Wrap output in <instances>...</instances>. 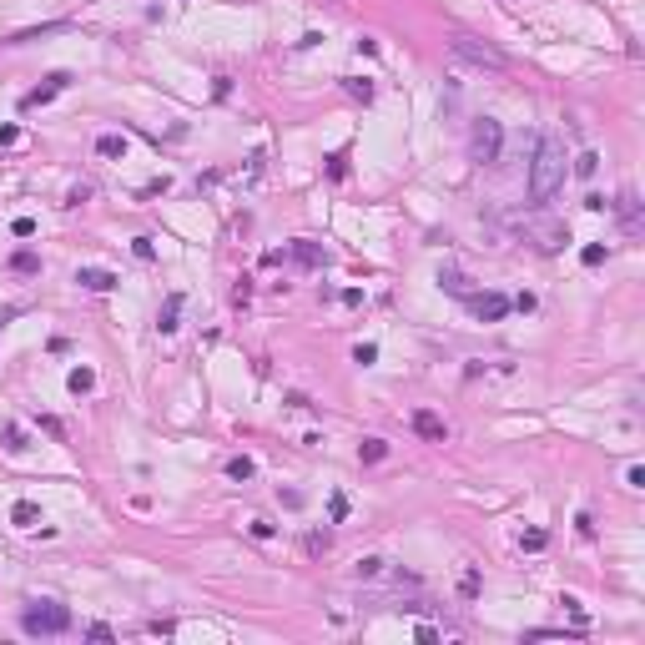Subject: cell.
<instances>
[{"label":"cell","instance_id":"obj_1","mask_svg":"<svg viewBox=\"0 0 645 645\" xmlns=\"http://www.w3.org/2000/svg\"><path fill=\"white\" fill-rule=\"evenodd\" d=\"M560 187H565V146L554 137H545L534 146V166H529V202L545 207Z\"/></svg>","mask_w":645,"mask_h":645},{"label":"cell","instance_id":"obj_2","mask_svg":"<svg viewBox=\"0 0 645 645\" xmlns=\"http://www.w3.org/2000/svg\"><path fill=\"white\" fill-rule=\"evenodd\" d=\"M449 56L464 61V66H474V71H494V76H509V56L504 51H494L489 40H474V36H454L449 40Z\"/></svg>","mask_w":645,"mask_h":645},{"label":"cell","instance_id":"obj_3","mask_svg":"<svg viewBox=\"0 0 645 645\" xmlns=\"http://www.w3.org/2000/svg\"><path fill=\"white\" fill-rule=\"evenodd\" d=\"M20 625H26V635H66L71 630V610L56 605V600H40V605H31L26 615H20Z\"/></svg>","mask_w":645,"mask_h":645},{"label":"cell","instance_id":"obj_4","mask_svg":"<svg viewBox=\"0 0 645 645\" xmlns=\"http://www.w3.org/2000/svg\"><path fill=\"white\" fill-rule=\"evenodd\" d=\"M499 146H504V126L494 116H479L474 132H469V157H474L479 166H489V162H499Z\"/></svg>","mask_w":645,"mask_h":645},{"label":"cell","instance_id":"obj_5","mask_svg":"<svg viewBox=\"0 0 645 645\" xmlns=\"http://www.w3.org/2000/svg\"><path fill=\"white\" fill-rule=\"evenodd\" d=\"M464 303L474 308V318H479V322H499V318H504V313L514 308V303H509L504 293H469Z\"/></svg>","mask_w":645,"mask_h":645},{"label":"cell","instance_id":"obj_6","mask_svg":"<svg viewBox=\"0 0 645 645\" xmlns=\"http://www.w3.org/2000/svg\"><path fill=\"white\" fill-rule=\"evenodd\" d=\"M66 86H71V76H66V71H51V76H46V86H36V91H26V101H20V106H26V111H36V106L56 101L61 91H66Z\"/></svg>","mask_w":645,"mask_h":645},{"label":"cell","instance_id":"obj_7","mask_svg":"<svg viewBox=\"0 0 645 645\" xmlns=\"http://www.w3.org/2000/svg\"><path fill=\"white\" fill-rule=\"evenodd\" d=\"M414 434L428 439V444H444V439H449V423H444L439 414H428V408H419V414H414Z\"/></svg>","mask_w":645,"mask_h":645},{"label":"cell","instance_id":"obj_8","mask_svg":"<svg viewBox=\"0 0 645 645\" xmlns=\"http://www.w3.org/2000/svg\"><path fill=\"white\" fill-rule=\"evenodd\" d=\"M76 283H81L86 293H111L121 277H116V272H106V267H76Z\"/></svg>","mask_w":645,"mask_h":645},{"label":"cell","instance_id":"obj_9","mask_svg":"<svg viewBox=\"0 0 645 645\" xmlns=\"http://www.w3.org/2000/svg\"><path fill=\"white\" fill-rule=\"evenodd\" d=\"M182 303H187L182 293H166V303H162V313H157V328H162V333H177V328H182V322H177V318H182Z\"/></svg>","mask_w":645,"mask_h":645},{"label":"cell","instance_id":"obj_10","mask_svg":"<svg viewBox=\"0 0 645 645\" xmlns=\"http://www.w3.org/2000/svg\"><path fill=\"white\" fill-rule=\"evenodd\" d=\"M615 212H620V222H625V232L635 238V232H640V202H635V192H620V197H615Z\"/></svg>","mask_w":645,"mask_h":645},{"label":"cell","instance_id":"obj_11","mask_svg":"<svg viewBox=\"0 0 645 645\" xmlns=\"http://www.w3.org/2000/svg\"><path fill=\"white\" fill-rule=\"evenodd\" d=\"M293 257H297L303 267H328V252H322L318 242H293Z\"/></svg>","mask_w":645,"mask_h":645},{"label":"cell","instance_id":"obj_12","mask_svg":"<svg viewBox=\"0 0 645 645\" xmlns=\"http://www.w3.org/2000/svg\"><path fill=\"white\" fill-rule=\"evenodd\" d=\"M439 288L454 293V297H469V277H464L459 267H439Z\"/></svg>","mask_w":645,"mask_h":645},{"label":"cell","instance_id":"obj_13","mask_svg":"<svg viewBox=\"0 0 645 645\" xmlns=\"http://www.w3.org/2000/svg\"><path fill=\"white\" fill-rule=\"evenodd\" d=\"M40 520V504H31V499H15L10 504V524H20V529H31Z\"/></svg>","mask_w":645,"mask_h":645},{"label":"cell","instance_id":"obj_14","mask_svg":"<svg viewBox=\"0 0 645 645\" xmlns=\"http://www.w3.org/2000/svg\"><path fill=\"white\" fill-rule=\"evenodd\" d=\"M358 459L363 464H383V459H389V439H363L358 444Z\"/></svg>","mask_w":645,"mask_h":645},{"label":"cell","instance_id":"obj_15","mask_svg":"<svg viewBox=\"0 0 645 645\" xmlns=\"http://www.w3.org/2000/svg\"><path fill=\"white\" fill-rule=\"evenodd\" d=\"M343 91H348L353 101L368 106V101H373V81H368V76H348V81H343Z\"/></svg>","mask_w":645,"mask_h":645},{"label":"cell","instance_id":"obj_16","mask_svg":"<svg viewBox=\"0 0 645 645\" xmlns=\"http://www.w3.org/2000/svg\"><path fill=\"white\" fill-rule=\"evenodd\" d=\"M303 550L318 560V554H328V550H333V534H328V529H313V534H303Z\"/></svg>","mask_w":645,"mask_h":645},{"label":"cell","instance_id":"obj_17","mask_svg":"<svg viewBox=\"0 0 645 645\" xmlns=\"http://www.w3.org/2000/svg\"><path fill=\"white\" fill-rule=\"evenodd\" d=\"M252 474H257V464H252L247 454H232V459H227V479L242 484V479H252Z\"/></svg>","mask_w":645,"mask_h":645},{"label":"cell","instance_id":"obj_18","mask_svg":"<svg viewBox=\"0 0 645 645\" xmlns=\"http://www.w3.org/2000/svg\"><path fill=\"white\" fill-rule=\"evenodd\" d=\"M0 439H6V454H26V434H20V423H6V428H0Z\"/></svg>","mask_w":645,"mask_h":645},{"label":"cell","instance_id":"obj_19","mask_svg":"<svg viewBox=\"0 0 645 645\" xmlns=\"http://www.w3.org/2000/svg\"><path fill=\"white\" fill-rule=\"evenodd\" d=\"M66 383H71V394H91V389H96V373H91V368H71Z\"/></svg>","mask_w":645,"mask_h":645},{"label":"cell","instance_id":"obj_20","mask_svg":"<svg viewBox=\"0 0 645 645\" xmlns=\"http://www.w3.org/2000/svg\"><path fill=\"white\" fill-rule=\"evenodd\" d=\"M545 545H550V534H545V529H524V534H520V550H529V554H540Z\"/></svg>","mask_w":645,"mask_h":645},{"label":"cell","instance_id":"obj_21","mask_svg":"<svg viewBox=\"0 0 645 645\" xmlns=\"http://www.w3.org/2000/svg\"><path fill=\"white\" fill-rule=\"evenodd\" d=\"M595 171H600V157H595V152H580V157H575V177H585V182H590Z\"/></svg>","mask_w":645,"mask_h":645},{"label":"cell","instance_id":"obj_22","mask_svg":"<svg viewBox=\"0 0 645 645\" xmlns=\"http://www.w3.org/2000/svg\"><path fill=\"white\" fill-rule=\"evenodd\" d=\"M96 152H101V157H126V141H121V137H111V132H106V137L96 141Z\"/></svg>","mask_w":645,"mask_h":645},{"label":"cell","instance_id":"obj_23","mask_svg":"<svg viewBox=\"0 0 645 645\" xmlns=\"http://www.w3.org/2000/svg\"><path fill=\"white\" fill-rule=\"evenodd\" d=\"M10 267H15V272H40V257H36V252H15Z\"/></svg>","mask_w":645,"mask_h":645},{"label":"cell","instance_id":"obj_24","mask_svg":"<svg viewBox=\"0 0 645 645\" xmlns=\"http://www.w3.org/2000/svg\"><path fill=\"white\" fill-rule=\"evenodd\" d=\"M383 575V560L378 554H368V560H358V580H378Z\"/></svg>","mask_w":645,"mask_h":645},{"label":"cell","instance_id":"obj_25","mask_svg":"<svg viewBox=\"0 0 645 645\" xmlns=\"http://www.w3.org/2000/svg\"><path fill=\"white\" fill-rule=\"evenodd\" d=\"M353 363H363V368H368V363H378V343H358V348H353Z\"/></svg>","mask_w":645,"mask_h":645},{"label":"cell","instance_id":"obj_26","mask_svg":"<svg viewBox=\"0 0 645 645\" xmlns=\"http://www.w3.org/2000/svg\"><path fill=\"white\" fill-rule=\"evenodd\" d=\"M328 177H333V182L348 177V157H343V152H333V157H328Z\"/></svg>","mask_w":645,"mask_h":645},{"label":"cell","instance_id":"obj_27","mask_svg":"<svg viewBox=\"0 0 645 645\" xmlns=\"http://www.w3.org/2000/svg\"><path fill=\"white\" fill-rule=\"evenodd\" d=\"M580 263H585V267H600V263H605V247H600V242H590L585 252H580Z\"/></svg>","mask_w":645,"mask_h":645},{"label":"cell","instance_id":"obj_28","mask_svg":"<svg viewBox=\"0 0 645 645\" xmlns=\"http://www.w3.org/2000/svg\"><path fill=\"white\" fill-rule=\"evenodd\" d=\"M328 514H333V524H343V520H348V499H343V494H333V499H328Z\"/></svg>","mask_w":645,"mask_h":645},{"label":"cell","instance_id":"obj_29","mask_svg":"<svg viewBox=\"0 0 645 645\" xmlns=\"http://www.w3.org/2000/svg\"><path fill=\"white\" fill-rule=\"evenodd\" d=\"M247 529H252V540H272V534H277V524H272V520H252Z\"/></svg>","mask_w":645,"mask_h":645},{"label":"cell","instance_id":"obj_30","mask_svg":"<svg viewBox=\"0 0 645 645\" xmlns=\"http://www.w3.org/2000/svg\"><path fill=\"white\" fill-rule=\"evenodd\" d=\"M575 529H580V540H595V520H590V514H585V509H580V514H575Z\"/></svg>","mask_w":645,"mask_h":645},{"label":"cell","instance_id":"obj_31","mask_svg":"<svg viewBox=\"0 0 645 645\" xmlns=\"http://www.w3.org/2000/svg\"><path fill=\"white\" fill-rule=\"evenodd\" d=\"M459 595H464V600H474V595H479V575H474V570L459 580Z\"/></svg>","mask_w":645,"mask_h":645},{"label":"cell","instance_id":"obj_32","mask_svg":"<svg viewBox=\"0 0 645 645\" xmlns=\"http://www.w3.org/2000/svg\"><path fill=\"white\" fill-rule=\"evenodd\" d=\"M132 252L141 257V263H152V257H157V247H152V238H137V242H132Z\"/></svg>","mask_w":645,"mask_h":645},{"label":"cell","instance_id":"obj_33","mask_svg":"<svg viewBox=\"0 0 645 645\" xmlns=\"http://www.w3.org/2000/svg\"><path fill=\"white\" fill-rule=\"evenodd\" d=\"M40 428H46V434H51V439H66V423H61V419H51V414H46V419H40Z\"/></svg>","mask_w":645,"mask_h":645},{"label":"cell","instance_id":"obj_34","mask_svg":"<svg viewBox=\"0 0 645 645\" xmlns=\"http://www.w3.org/2000/svg\"><path fill=\"white\" fill-rule=\"evenodd\" d=\"M10 232H15V238H36V222H31V217H15Z\"/></svg>","mask_w":645,"mask_h":645},{"label":"cell","instance_id":"obj_35","mask_svg":"<svg viewBox=\"0 0 645 645\" xmlns=\"http://www.w3.org/2000/svg\"><path fill=\"white\" fill-rule=\"evenodd\" d=\"M86 635H91V640H116V630L101 625V620H96V625H86Z\"/></svg>","mask_w":645,"mask_h":645},{"label":"cell","instance_id":"obj_36","mask_svg":"<svg viewBox=\"0 0 645 645\" xmlns=\"http://www.w3.org/2000/svg\"><path fill=\"white\" fill-rule=\"evenodd\" d=\"M625 484H630V489H645V469H640V464L625 469Z\"/></svg>","mask_w":645,"mask_h":645},{"label":"cell","instance_id":"obj_37","mask_svg":"<svg viewBox=\"0 0 645 645\" xmlns=\"http://www.w3.org/2000/svg\"><path fill=\"white\" fill-rule=\"evenodd\" d=\"M247 297H252V283H238V288H232V303H238V308L247 303Z\"/></svg>","mask_w":645,"mask_h":645},{"label":"cell","instance_id":"obj_38","mask_svg":"<svg viewBox=\"0 0 645 645\" xmlns=\"http://www.w3.org/2000/svg\"><path fill=\"white\" fill-rule=\"evenodd\" d=\"M15 313H20V308H0V328H6V322H10Z\"/></svg>","mask_w":645,"mask_h":645}]
</instances>
